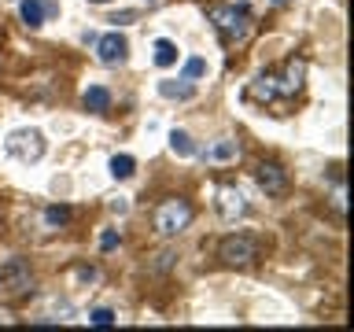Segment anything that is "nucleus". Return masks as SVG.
I'll return each mask as SVG.
<instances>
[{
  "instance_id": "13",
  "label": "nucleus",
  "mask_w": 354,
  "mask_h": 332,
  "mask_svg": "<svg viewBox=\"0 0 354 332\" xmlns=\"http://www.w3.org/2000/svg\"><path fill=\"white\" fill-rule=\"evenodd\" d=\"M159 93L166 100H192L196 96V85L188 82V77H181V82H170V77H166V82H159Z\"/></svg>"
},
{
  "instance_id": "1",
  "label": "nucleus",
  "mask_w": 354,
  "mask_h": 332,
  "mask_svg": "<svg viewBox=\"0 0 354 332\" xmlns=\"http://www.w3.org/2000/svg\"><path fill=\"white\" fill-rule=\"evenodd\" d=\"M207 22L218 30V37L221 44H243L251 37V30H254V19H251V11L243 8V4H210L207 8Z\"/></svg>"
},
{
  "instance_id": "3",
  "label": "nucleus",
  "mask_w": 354,
  "mask_h": 332,
  "mask_svg": "<svg viewBox=\"0 0 354 332\" xmlns=\"http://www.w3.org/2000/svg\"><path fill=\"white\" fill-rule=\"evenodd\" d=\"M218 259L225 266H232V270H248L259 259V240L248 237V232H232V237H225L218 243Z\"/></svg>"
},
{
  "instance_id": "17",
  "label": "nucleus",
  "mask_w": 354,
  "mask_h": 332,
  "mask_svg": "<svg viewBox=\"0 0 354 332\" xmlns=\"http://www.w3.org/2000/svg\"><path fill=\"white\" fill-rule=\"evenodd\" d=\"M188 82H196V77L207 74V59H199V55H192V59H185V71H181Z\"/></svg>"
},
{
  "instance_id": "7",
  "label": "nucleus",
  "mask_w": 354,
  "mask_h": 332,
  "mask_svg": "<svg viewBox=\"0 0 354 332\" xmlns=\"http://www.w3.org/2000/svg\"><path fill=\"white\" fill-rule=\"evenodd\" d=\"M55 15H59V4H55V0H22L19 4V19L26 22L30 30H41L44 22L55 19Z\"/></svg>"
},
{
  "instance_id": "18",
  "label": "nucleus",
  "mask_w": 354,
  "mask_h": 332,
  "mask_svg": "<svg viewBox=\"0 0 354 332\" xmlns=\"http://www.w3.org/2000/svg\"><path fill=\"white\" fill-rule=\"evenodd\" d=\"M232 155H236V140H229V137L210 148V159H232Z\"/></svg>"
},
{
  "instance_id": "20",
  "label": "nucleus",
  "mask_w": 354,
  "mask_h": 332,
  "mask_svg": "<svg viewBox=\"0 0 354 332\" xmlns=\"http://www.w3.org/2000/svg\"><path fill=\"white\" fill-rule=\"evenodd\" d=\"M88 321H93V325H115V310H107V306H96L93 314H88Z\"/></svg>"
},
{
  "instance_id": "8",
  "label": "nucleus",
  "mask_w": 354,
  "mask_h": 332,
  "mask_svg": "<svg viewBox=\"0 0 354 332\" xmlns=\"http://www.w3.org/2000/svg\"><path fill=\"white\" fill-rule=\"evenodd\" d=\"M303 77H306V63L292 55V59L284 63V74H277V96H281V100H292L299 89H303Z\"/></svg>"
},
{
  "instance_id": "9",
  "label": "nucleus",
  "mask_w": 354,
  "mask_h": 332,
  "mask_svg": "<svg viewBox=\"0 0 354 332\" xmlns=\"http://www.w3.org/2000/svg\"><path fill=\"white\" fill-rule=\"evenodd\" d=\"M218 214L225 218V221H236V218L248 214V203H243L240 188H232V185H221L218 188Z\"/></svg>"
},
{
  "instance_id": "5",
  "label": "nucleus",
  "mask_w": 354,
  "mask_h": 332,
  "mask_svg": "<svg viewBox=\"0 0 354 332\" xmlns=\"http://www.w3.org/2000/svg\"><path fill=\"white\" fill-rule=\"evenodd\" d=\"M0 288L11 295H26L33 292V273H30V262L26 259H11L4 270H0Z\"/></svg>"
},
{
  "instance_id": "4",
  "label": "nucleus",
  "mask_w": 354,
  "mask_h": 332,
  "mask_svg": "<svg viewBox=\"0 0 354 332\" xmlns=\"http://www.w3.org/2000/svg\"><path fill=\"white\" fill-rule=\"evenodd\" d=\"M4 148H8V155H15L19 163H37L44 155V137H41V129H15L4 140Z\"/></svg>"
},
{
  "instance_id": "23",
  "label": "nucleus",
  "mask_w": 354,
  "mask_h": 332,
  "mask_svg": "<svg viewBox=\"0 0 354 332\" xmlns=\"http://www.w3.org/2000/svg\"><path fill=\"white\" fill-rule=\"evenodd\" d=\"M88 4H111V0H88Z\"/></svg>"
},
{
  "instance_id": "10",
  "label": "nucleus",
  "mask_w": 354,
  "mask_h": 332,
  "mask_svg": "<svg viewBox=\"0 0 354 332\" xmlns=\"http://www.w3.org/2000/svg\"><path fill=\"white\" fill-rule=\"evenodd\" d=\"M259 185H262L266 196H284V192H288V174H284V166L262 163V166H259Z\"/></svg>"
},
{
  "instance_id": "24",
  "label": "nucleus",
  "mask_w": 354,
  "mask_h": 332,
  "mask_svg": "<svg viewBox=\"0 0 354 332\" xmlns=\"http://www.w3.org/2000/svg\"><path fill=\"white\" fill-rule=\"evenodd\" d=\"M277 4H288V0H277Z\"/></svg>"
},
{
  "instance_id": "12",
  "label": "nucleus",
  "mask_w": 354,
  "mask_h": 332,
  "mask_svg": "<svg viewBox=\"0 0 354 332\" xmlns=\"http://www.w3.org/2000/svg\"><path fill=\"white\" fill-rule=\"evenodd\" d=\"M82 104H85L88 115H107V111H111V93L104 85H93V89H85Z\"/></svg>"
},
{
  "instance_id": "14",
  "label": "nucleus",
  "mask_w": 354,
  "mask_h": 332,
  "mask_svg": "<svg viewBox=\"0 0 354 332\" xmlns=\"http://www.w3.org/2000/svg\"><path fill=\"white\" fill-rule=\"evenodd\" d=\"M137 174V159L133 155H111V177L115 181H129Z\"/></svg>"
},
{
  "instance_id": "19",
  "label": "nucleus",
  "mask_w": 354,
  "mask_h": 332,
  "mask_svg": "<svg viewBox=\"0 0 354 332\" xmlns=\"http://www.w3.org/2000/svg\"><path fill=\"white\" fill-rule=\"evenodd\" d=\"M44 221H48V225H66V221H71V207H48L44 210Z\"/></svg>"
},
{
  "instance_id": "15",
  "label": "nucleus",
  "mask_w": 354,
  "mask_h": 332,
  "mask_svg": "<svg viewBox=\"0 0 354 332\" xmlns=\"http://www.w3.org/2000/svg\"><path fill=\"white\" fill-rule=\"evenodd\" d=\"M177 63V44L174 41H155V66H174Z\"/></svg>"
},
{
  "instance_id": "21",
  "label": "nucleus",
  "mask_w": 354,
  "mask_h": 332,
  "mask_svg": "<svg viewBox=\"0 0 354 332\" xmlns=\"http://www.w3.org/2000/svg\"><path fill=\"white\" fill-rule=\"evenodd\" d=\"M111 248H118V232L115 229H107L104 237H100V251H111Z\"/></svg>"
},
{
  "instance_id": "6",
  "label": "nucleus",
  "mask_w": 354,
  "mask_h": 332,
  "mask_svg": "<svg viewBox=\"0 0 354 332\" xmlns=\"http://www.w3.org/2000/svg\"><path fill=\"white\" fill-rule=\"evenodd\" d=\"M93 44H96V59L104 63V66H122V63L129 59V41L122 37L118 30H111V33H104V37H96Z\"/></svg>"
},
{
  "instance_id": "16",
  "label": "nucleus",
  "mask_w": 354,
  "mask_h": 332,
  "mask_svg": "<svg viewBox=\"0 0 354 332\" xmlns=\"http://www.w3.org/2000/svg\"><path fill=\"white\" fill-rule=\"evenodd\" d=\"M170 148H174L177 155H196L192 137H188V133H181V129H174V133H170Z\"/></svg>"
},
{
  "instance_id": "22",
  "label": "nucleus",
  "mask_w": 354,
  "mask_h": 332,
  "mask_svg": "<svg viewBox=\"0 0 354 332\" xmlns=\"http://www.w3.org/2000/svg\"><path fill=\"white\" fill-rule=\"evenodd\" d=\"M77 273H82V281H96V270H93V266H82Z\"/></svg>"
},
{
  "instance_id": "2",
  "label": "nucleus",
  "mask_w": 354,
  "mask_h": 332,
  "mask_svg": "<svg viewBox=\"0 0 354 332\" xmlns=\"http://www.w3.org/2000/svg\"><path fill=\"white\" fill-rule=\"evenodd\" d=\"M188 225H192V203L181 196L162 199V203L151 210V229L159 232V237H181Z\"/></svg>"
},
{
  "instance_id": "25",
  "label": "nucleus",
  "mask_w": 354,
  "mask_h": 332,
  "mask_svg": "<svg viewBox=\"0 0 354 332\" xmlns=\"http://www.w3.org/2000/svg\"><path fill=\"white\" fill-rule=\"evenodd\" d=\"M148 4H151V0H148Z\"/></svg>"
},
{
  "instance_id": "11",
  "label": "nucleus",
  "mask_w": 354,
  "mask_h": 332,
  "mask_svg": "<svg viewBox=\"0 0 354 332\" xmlns=\"http://www.w3.org/2000/svg\"><path fill=\"white\" fill-rule=\"evenodd\" d=\"M243 96H248L251 104H262V107L273 104V100H281V96H277V74H273V71L259 74V77L248 85V93H243Z\"/></svg>"
}]
</instances>
